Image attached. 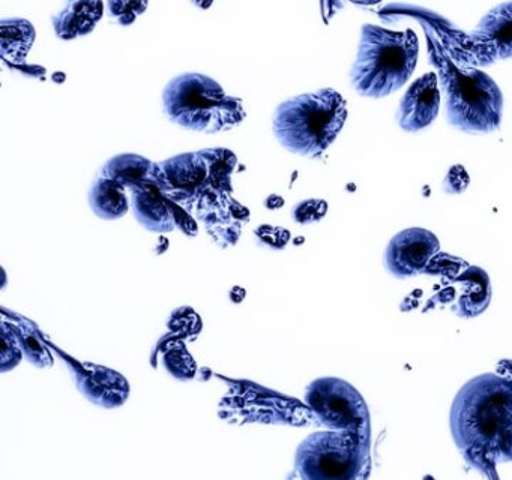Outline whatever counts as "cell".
Wrapping results in <instances>:
<instances>
[{
  "label": "cell",
  "mask_w": 512,
  "mask_h": 480,
  "mask_svg": "<svg viewBox=\"0 0 512 480\" xmlns=\"http://www.w3.org/2000/svg\"><path fill=\"white\" fill-rule=\"evenodd\" d=\"M74 377L82 395L103 408H118L130 395V384L124 375L104 366L79 363L74 366Z\"/></svg>",
  "instance_id": "obj_13"
},
{
  "label": "cell",
  "mask_w": 512,
  "mask_h": 480,
  "mask_svg": "<svg viewBox=\"0 0 512 480\" xmlns=\"http://www.w3.org/2000/svg\"><path fill=\"white\" fill-rule=\"evenodd\" d=\"M439 249V239L430 230L407 228L389 240L385 251L386 270L395 278H412L427 269Z\"/></svg>",
  "instance_id": "obj_11"
},
{
  "label": "cell",
  "mask_w": 512,
  "mask_h": 480,
  "mask_svg": "<svg viewBox=\"0 0 512 480\" xmlns=\"http://www.w3.org/2000/svg\"><path fill=\"white\" fill-rule=\"evenodd\" d=\"M455 314L463 318L481 315L490 305L491 284L481 267H467L455 278Z\"/></svg>",
  "instance_id": "obj_16"
},
{
  "label": "cell",
  "mask_w": 512,
  "mask_h": 480,
  "mask_svg": "<svg viewBox=\"0 0 512 480\" xmlns=\"http://www.w3.org/2000/svg\"><path fill=\"white\" fill-rule=\"evenodd\" d=\"M346 119V99L337 90L319 89L281 102L275 108L272 129L284 149L317 158L334 143Z\"/></svg>",
  "instance_id": "obj_4"
},
{
  "label": "cell",
  "mask_w": 512,
  "mask_h": 480,
  "mask_svg": "<svg viewBox=\"0 0 512 480\" xmlns=\"http://www.w3.org/2000/svg\"><path fill=\"white\" fill-rule=\"evenodd\" d=\"M103 15V0H67L64 8L53 15L56 36L64 41H73L89 35Z\"/></svg>",
  "instance_id": "obj_15"
},
{
  "label": "cell",
  "mask_w": 512,
  "mask_h": 480,
  "mask_svg": "<svg viewBox=\"0 0 512 480\" xmlns=\"http://www.w3.org/2000/svg\"><path fill=\"white\" fill-rule=\"evenodd\" d=\"M149 0H107L113 20L121 26H130L148 9Z\"/></svg>",
  "instance_id": "obj_23"
},
{
  "label": "cell",
  "mask_w": 512,
  "mask_h": 480,
  "mask_svg": "<svg viewBox=\"0 0 512 480\" xmlns=\"http://www.w3.org/2000/svg\"><path fill=\"white\" fill-rule=\"evenodd\" d=\"M325 212L326 203H323V201L308 200L295 207V210H293V218H295L296 222H301V224H310V222L322 218Z\"/></svg>",
  "instance_id": "obj_25"
},
{
  "label": "cell",
  "mask_w": 512,
  "mask_h": 480,
  "mask_svg": "<svg viewBox=\"0 0 512 480\" xmlns=\"http://www.w3.org/2000/svg\"><path fill=\"white\" fill-rule=\"evenodd\" d=\"M428 57L436 68L448 125L466 134H491L502 123L503 93L499 84L473 66L458 65L433 30L424 27Z\"/></svg>",
  "instance_id": "obj_2"
},
{
  "label": "cell",
  "mask_w": 512,
  "mask_h": 480,
  "mask_svg": "<svg viewBox=\"0 0 512 480\" xmlns=\"http://www.w3.org/2000/svg\"><path fill=\"white\" fill-rule=\"evenodd\" d=\"M133 210L139 224L152 233H169L176 228L173 201L155 182L133 192Z\"/></svg>",
  "instance_id": "obj_14"
},
{
  "label": "cell",
  "mask_w": 512,
  "mask_h": 480,
  "mask_svg": "<svg viewBox=\"0 0 512 480\" xmlns=\"http://www.w3.org/2000/svg\"><path fill=\"white\" fill-rule=\"evenodd\" d=\"M248 216H250V212L235 198L230 197L226 203L200 218V221L206 225L215 242H221L227 246L235 245L238 242L242 227L248 222Z\"/></svg>",
  "instance_id": "obj_18"
},
{
  "label": "cell",
  "mask_w": 512,
  "mask_h": 480,
  "mask_svg": "<svg viewBox=\"0 0 512 480\" xmlns=\"http://www.w3.org/2000/svg\"><path fill=\"white\" fill-rule=\"evenodd\" d=\"M370 443L352 432H314L298 447L296 473L307 480L365 479L371 470Z\"/></svg>",
  "instance_id": "obj_6"
},
{
  "label": "cell",
  "mask_w": 512,
  "mask_h": 480,
  "mask_svg": "<svg viewBox=\"0 0 512 480\" xmlns=\"http://www.w3.org/2000/svg\"><path fill=\"white\" fill-rule=\"evenodd\" d=\"M163 110L175 125L205 134L230 131L245 119L242 99L227 95L220 83L197 72L176 75L167 83Z\"/></svg>",
  "instance_id": "obj_5"
},
{
  "label": "cell",
  "mask_w": 512,
  "mask_h": 480,
  "mask_svg": "<svg viewBox=\"0 0 512 480\" xmlns=\"http://www.w3.org/2000/svg\"><path fill=\"white\" fill-rule=\"evenodd\" d=\"M89 204L95 215L106 221H115L128 212L130 201L127 189L115 180L100 176L89 191Z\"/></svg>",
  "instance_id": "obj_20"
},
{
  "label": "cell",
  "mask_w": 512,
  "mask_h": 480,
  "mask_svg": "<svg viewBox=\"0 0 512 480\" xmlns=\"http://www.w3.org/2000/svg\"><path fill=\"white\" fill-rule=\"evenodd\" d=\"M164 363H166V368L169 369L170 374L182 378V380H188L196 374V362L185 350L184 345H175V347L170 348L166 357H164Z\"/></svg>",
  "instance_id": "obj_24"
},
{
  "label": "cell",
  "mask_w": 512,
  "mask_h": 480,
  "mask_svg": "<svg viewBox=\"0 0 512 480\" xmlns=\"http://www.w3.org/2000/svg\"><path fill=\"white\" fill-rule=\"evenodd\" d=\"M314 419L335 431L352 432L371 441L370 411L361 393L341 378L314 380L305 392Z\"/></svg>",
  "instance_id": "obj_8"
},
{
  "label": "cell",
  "mask_w": 512,
  "mask_h": 480,
  "mask_svg": "<svg viewBox=\"0 0 512 480\" xmlns=\"http://www.w3.org/2000/svg\"><path fill=\"white\" fill-rule=\"evenodd\" d=\"M418 56L419 41L413 30L394 32L364 24L349 72L350 84L362 98H386L409 81Z\"/></svg>",
  "instance_id": "obj_3"
},
{
  "label": "cell",
  "mask_w": 512,
  "mask_h": 480,
  "mask_svg": "<svg viewBox=\"0 0 512 480\" xmlns=\"http://www.w3.org/2000/svg\"><path fill=\"white\" fill-rule=\"evenodd\" d=\"M155 183L173 203L199 219L232 197L215 185L202 150L155 164Z\"/></svg>",
  "instance_id": "obj_7"
},
{
  "label": "cell",
  "mask_w": 512,
  "mask_h": 480,
  "mask_svg": "<svg viewBox=\"0 0 512 480\" xmlns=\"http://www.w3.org/2000/svg\"><path fill=\"white\" fill-rule=\"evenodd\" d=\"M100 176L121 183L127 191L134 192L148 183L155 182V162L145 156L124 153L104 164Z\"/></svg>",
  "instance_id": "obj_17"
},
{
  "label": "cell",
  "mask_w": 512,
  "mask_h": 480,
  "mask_svg": "<svg viewBox=\"0 0 512 480\" xmlns=\"http://www.w3.org/2000/svg\"><path fill=\"white\" fill-rule=\"evenodd\" d=\"M23 348L20 344L19 333L13 321L8 323L4 314L2 320V357H0V371L8 372L16 368L22 360Z\"/></svg>",
  "instance_id": "obj_22"
},
{
  "label": "cell",
  "mask_w": 512,
  "mask_h": 480,
  "mask_svg": "<svg viewBox=\"0 0 512 480\" xmlns=\"http://www.w3.org/2000/svg\"><path fill=\"white\" fill-rule=\"evenodd\" d=\"M452 438L464 461L487 477L512 461V378L482 374L467 381L452 402Z\"/></svg>",
  "instance_id": "obj_1"
},
{
  "label": "cell",
  "mask_w": 512,
  "mask_h": 480,
  "mask_svg": "<svg viewBox=\"0 0 512 480\" xmlns=\"http://www.w3.org/2000/svg\"><path fill=\"white\" fill-rule=\"evenodd\" d=\"M440 93L439 78L436 72H428L416 78L401 98L395 119L398 126L406 132H419L428 128L439 114Z\"/></svg>",
  "instance_id": "obj_12"
},
{
  "label": "cell",
  "mask_w": 512,
  "mask_h": 480,
  "mask_svg": "<svg viewBox=\"0 0 512 480\" xmlns=\"http://www.w3.org/2000/svg\"><path fill=\"white\" fill-rule=\"evenodd\" d=\"M473 62L490 66L512 57V2L491 8L469 35Z\"/></svg>",
  "instance_id": "obj_10"
},
{
  "label": "cell",
  "mask_w": 512,
  "mask_h": 480,
  "mask_svg": "<svg viewBox=\"0 0 512 480\" xmlns=\"http://www.w3.org/2000/svg\"><path fill=\"white\" fill-rule=\"evenodd\" d=\"M19 333L20 344H22L23 353L28 357L29 362L34 363L38 368H50L53 366V356L47 345L41 339L40 333L35 329L34 324L22 320L13 321Z\"/></svg>",
  "instance_id": "obj_21"
},
{
  "label": "cell",
  "mask_w": 512,
  "mask_h": 480,
  "mask_svg": "<svg viewBox=\"0 0 512 480\" xmlns=\"http://www.w3.org/2000/svg\"><path fill=\"white\" fill-rule=\"evenodd\" d=\"M310 411L295 399L244 381L233 384L220 405L221 417L233 423L305 425L311 419Z\"/></svg>",
  "instance_id": "obj_9"
},
{
  "label": "cell",
  "mask_w": 512,
  "mask_h": 480,
  "mask_svg": "<svg viewBox=\"0 0 512 480\" xmlns=\"http://www.w3.org/2000/svg\"><path fill=\"white\" fill-rule=\"evenodd\" d=\"M380 0H322L323 15L326 18L332 17L338 9L343 8L346 3H353V5H376Z\"/></svg>",
  "instance_id": "obj_26"
},
{
  "label": "cell",
  "mask_w": 512,
  "mask_h": 480,
  "mask_svg": "<svg viewBox=\"0 0 512 480\" xmlns=\"http://www.w3.org/2000/svg\"><path fill=\"white\" fill-rule=\"evenodd\" d=\"M37 32L25 18L0 21V53L4 60L22 65L34 45Z\"/></svg>",
  "instance_id": "obj_19"
}]
</instances>
